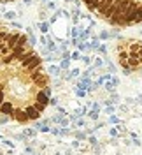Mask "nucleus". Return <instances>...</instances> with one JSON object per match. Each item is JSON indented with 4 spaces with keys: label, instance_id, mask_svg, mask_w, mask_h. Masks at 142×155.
Wrapping results in <instances>:
<instances>
[{
    "label": "nucleus",
    "instance_id": "nucleus-13",
    "mask_svg": "<svg viewBox=\"0 0 142 155\" xmlns=\"http://www.w3.org/2000/svg\"><path fill=\"white\" fill-rule=\"evenodd\" d=\"M81 76V71H79V69H72L70 67V71H68V78H70V79H76V78H79Z\"/></svg>",
    "mask_w": 142,
    "mask_h": 155
},
{
    "label": "nucleus",
    "instance_id": "nucleus-39",
    "mask_svg": "<svg viewBox=\"0 0 142 155\" xmlns=\"http://www.w3.org/2000/svg\"><path fill=\"white\" fill-rule=\"evenodd\" d=\"M133 145H135V146H140V141H139L137 137H133Z\"/></svg>",
    "mask_w": 142,
    "mask_h": 155
},
{
    "label": "nucleus",
    "instance_id": "nucleus-1",
    "mask_svg": "<svg viewBox=\"0 0 142 155\" xmlns=\"http://www.w3.org/2000/svg\"><path fill=\"white\" fill-rule=\"evenodd\" d=\"M9 118L16 120V122H19V124H27V122H30L28 116H27V113H25V109H23V107H14Z\"/></svg>",
    "mask_w": 142,
    "mask_h": 155
},
{
    "label": "nucleus",
    "instance_id": "nucleus-15",
    "mask_svg": "<svg viewBox=\"0 0 142 155\" xmlns=\"http://www.w3.org/2000/svg\"><path fill=\"white\" fill-rule=\"evenodd\" d=\"M81 62H83L84 65H91V62H93V58L90 57V55H81Z\"/></svg>",
    "mask_w": 142,
    "mask_h": 155
},
{
    "label": "nucleus",
    "instance_id": "nucleus-21",
    "mask_svg": "<svg viewBox=\"0 0 142 155\" xmlns=\"http://www.w3.org/2000/svg\"><path fill=\"white\" fill-rule=\"evenodd\" d=\"M107 122H109V124H114V125H118V124H121V122H119V118H118V116H109V118H107Z\"/></svg>",
    "mask_w": 142,
    "mask_h": 155
},
{
    "label": "nucleus",
    "instance_id": "nucleus-7",
    "mask_svg": "<svg viewBox=\"0 0 142 155\" xmlns=\"http://www.w3.org/2000/svg\"><path fill=\"white\" fill-rule=\"evenodd\" d=\"M70 62H72V60H68V58H60V60H58V67L62 69L63 72H68V71H70Z\"/></svg>",
    "mask_w": 142,
    "mask_h": 155
},
{
    "label": "nucleus",
    "instance_id": "nucleus-4",
    "mask_svg": "<svg viewBox=\"0 0 142 155\" xmlns=\"http://www.w3.org/2000/svg\"><path fill=\"white\" fill-rule=\"evenodd\" d=\"M35 102H40L44 106H49V97L46 95V92L42 88H39L37 92H35Z\"/></svg>",
    "mask_w": 142,
    "mask_h": 155
},
{
    "label": "nucleus",
    "instance_id": "nucleus-3",
    "mask_svg": "<svg viewBox=\"0 0 142 155\" xmlns=\"http://www.w3.org/2000/svg\"><path fill=\"white\" fill-rule=\"evenodd\" d=\"M12 109H14V104L11 102V101H4L2 104H0V115H5V116H11V113H12Z\"/></svg>",
    "mask_w": 142,
    "mask_h": 155
},
{
    "label": "nucleus",
    "instance_id": "nucleus-37",
    "mask_svg": "<svg viewBox=\"0 0 142 155\" xmlns=\"http://www.w3.org/2000/svg\"><path fill=\"white\" fill-rule=\"evenodd\" d=\"M33 4V0H23V5H32Z\"/></svg>",
    "mask_w": 142,
    "mask_h": 155
},
{
    "label": "nucleus",
    "instance_id": "nucleus-35",
    "mask_svg": "<svg viewBox=\"0 0 142 155\" xmlns=\"http://www.w3.org/2000/svg\"><path fill=\"white\" fill-rule=\"evenodd\" d=\"M111 136H112V137H118V130H116V129H111Z\"/></svg>",
    "mask_w": 142,
    "mask_h": 155
},
{
    "label": "nucleus",
    "instance_id": "nucleus-31",
    "mask_svg": "<svg viewBox=\"0 0 142 155\" xmlns=\"http://www.w3.org/2000/svg\"><path fill=\"white\" fill-rule=\"evenodd\" d=\"M49 104L51 106H58V99L56 97H49Z\"/></svg>",
    "mask_w": 142,
    "mask_h": 155
},
{
    "label": "nucleus",
    "instance_id": "nucleus-19",
    "mask_svg": "<svg viewBox=\"0 0 142 155\" xmlns=\"http://www.w3.org/2000/svg\"><path fill=\"white\" fill-rule=\"evenodd\" d=\"M79 30H81V28H77L76 25H74V27H70V35H72V39H77V35H79Z\"/></svg>",
    "mask_w": 142,
    "mask_h": 155
},
{
    "label": "nucleus",
    "instance_id": "nucleus-33",
    "mask_svg": "<svg viewBox=\"0 0 142 155\" xmlns=\"http://www.w3.org/2000/svg\"><path fill=\"white\" fill-rule=\"evenodd\" d=\"M60 125H62V127H68V120H67L65 116L62 118V122H60Z\"/></svg>",
    "mask_w": 142,
    "mask_h": 155
},
{
    "label": "nucleus",
    "instance_id": "nucleus-9",
    "mask_svg": "<svg viewBox=\"0 0 142 155\" xmlns=\"http://www.w3.org/2000/svg\"><path fill=\"white\" fill-rule=\"evenodd\" d=\"M98 39L104 42V41H109V39H112V34L109 32V30H102L100 34H98Z\"/></svg>",
    "mask_w": 142,
    "mask_h": 155
},
{
    "label": "nucleus",
    "instance_id": "nucleus-25",
    "mask_svg": "<svg viewBox=\"0 0 142 155\" xmlns=\"http://www.w3.org/2000/svg\"><path fill=\"white\" fill-rule=\"evenodd\" d=\"M105 113H107V115H112L114 111H116V107H114V104L112 106H105V109H104Z\"/></svg>",
    "mask_w": 142,
    "mask_h": 155
},
{
    "label": "nucleus",
    "instance_id": "nucleus-23",
    "mask_svg": "<svg viewBox=\"0 0 142 155\" xmlns=\"http://www.w3.org/2000/svg\"><path fill=\"white\" fill-rule=\"evenodd\" d=\"M74 90H76V95L77 97H86V94H88L86 90H81V88H74Z\"/></svg>",
    "mask_w": 142,
    "mask_h": 155
},
{
    "label": "nucleus",
    "instance_id": "nucleus-41",
    "mask_svg": "<svg viewBox=\"0 0 142 155\" xmlns=\"http://www.w3.org/2000/svg\"><path fill=\"white\" fill-rule=\"evenodd\" d=\"M67 4H72V2H74V0H65Z\"/></svg>",
    "mask_w": 142,
    "mask_h": 155
},
{
    "label": "nucleus",
    "instance_id": "nucleus-14",
    "mask_svg": "<svg viewBox=\"0 0 142 155\" xmlns=\"http://www.w3.org/2000/svg\"><path fill=\"white\" fill-rule=\"evenodd\" d=\"M95 53H98V55H107V44H105V42H100V46L96 48Z\"/></svg>",
    "mask_w": 142,
    "mask_h": 155
},
{
    "label": "nucleus",
    "instance_id": "nucleus-11",
    "mask_svg": "<svg viewBox=\"0 0 142 155\" xmlns=\"http://www.w3.org/2000/svg\"><path fill=\"white\" fill-rule=\"evenodd\" d=\"M91 64H93V67L96 69V71H98V69H104V58H95L93 57V62H91Z\"/></svg>",
    "mask_w": 142,
    "mask_h": 155
},
{
    "label": "nucleus",
    "instance_id": "nucleus-30",
    "mask_svg": "<svg viewBox=\"0 0 142 155\" xmlns=\"http://www.w3.org/2000/svg\"><path fill=\"white\" fill-rule=\"evenodd\" d=\"M132 72H133V69H130V67H123V74H125V76H132Z\"/></svg>",
    "mask_w": 142,
    "mask_h": 155
},
{
    "label": "nucleus",
    "instance_id": "nucleus-8",
    "mask_svg": "<svg viewBox=\"0 0 142 155\" xmlns=\"http://www.w3.org/2000/svg\"><path fill=\"white\" fill-rule=\"evenodd\" d=\"M37 28L40 30V34H49L51 25H49V21H37Z\"/></svg>",
    "mask_w": 142,
    "mask_h": 155
},
{
    "label": "nucleus",
    "instance_id": "nucleus-29",
    "mask_svg": "<svg viewBox=\"0 0 142 155\" xmlns=\"http://www.w3.org/2000/svg\"><path fill=\"white\" fill-rule=\"evenodd\" d=\"M11 27H14V28H23V25H21V23H18V21H16V19H12V21H11Z\"/></svg>",
    "mask_w": 142,
    "mask_h": 155
},
{
    "label": "nucleus",
    "instance_id": "nucleus-12",
    "mask_svg": "<svg viewBox=\"0 0 142 155\" xmlns=\"http://www.w3.org/2000/svg\"><path fill=\"white\" fill-rule=\"evenodd\" d=\"M86 115L90 116L93 122H96V120H98V116H100V111H98V109H90V113H86Z\"/></svg>",
    "mask_w": 142,
    "mask_h": 155
},
{
    "label": "nucleus",
    "instance_id": "nucleus-27",
    "mask_svg": "<svg viewBox=\"0 0 142 155\" xmlns=\"http://www.w3.org/2000/svg\"><path fill=\"white\" fill-rule=\"evenodd\" d=\"M116 130H118V132H121V134H126V129H125V125H121V124H118V125H116Z\"/></svg>",
    "mask_w": 142,
    "mask_h": 155
},
{
    "label": "nucleus",
    "instance_id": "nucleus-34",
    "mask_svg": "<svg viewBox=\"0 0 142 155\" xmlns=\"http://www.w3.org/2000/svg\"><path fill=\"white\" fill-rule=\"evenodd\" d=\"M5 101V90H0V104Z\"/></svg>",
    "mask_w": 142,
    "mask_h": 155
},
{
    "label": "nucleus",
    "instance_id": "nucleus-24",
    "mask_svg": "<svg viewBox=\"0 0 142 155\" xmlns=\"http://www.w3.org/2000/svg\"><path fill=\"white\" fill-rule=\"evenodd\" d=\"M74 136H76L77 141H84V139H86V134H84V132H76Z\"/></svg>",
    "mask_w": 142,
    "mask_h": 155
},
{
    "label": "nucleus",
    "instance_id": "nucleus-22",
    "mask_svg": "<svg viewBox=\"0 0 142 155\" xmlns=\"http://www.w3.org/2000/svg\"><path fill=\"white\" fill-rule=\"evenodd\" d=\"M81 55H83V53H79V51H74V53H70V60H81Z\"/></svg>",
    "mask_w": 142,
    "mask_h": 155
},
{
    "label": "nucleus",
    "instance_id": "nucleus-38",
    "mask_svg": "<svg viewBox=\"0 0 142 155\" xmlns=\"http://www.w3.org/2000/svg\"><path fill=\"white\" fill-rule=\"evenodd\" d=\"M4 145L11 146V148H12V146H14V145H12V141H7V139H4Z\"/></svg>",
    "mask_w": 142,
    "mask_h": 155
},
{
    "label": "nucleus",
    "instance_id": "nucleus-28",
    "mask_svg": "<svg viewBox=\"0 0 142 155\" xmlns=\"http://www.w3.org/2000/svg\"><path fill=\"white\" fill-rule=\"evenodd\" d=\"M88 141H90V145H91V146H98V141H96V137H95V136L88 137Z\"/></svg>",
    "mask_w": 142,
    "mask_h": 155
},
{
    "label": "nucleus",
    "instance_id": "nucleus-6",
    "mask_svg": "<svg viewBox=\"0 0 142 155\" xmlns=\"http://www.w3.org/2000/svg\"><path fill=\"white\" fill-rule=\"evenodd\" d=\"M62 72H63V71L58 67V65H53V64H51V65L47 67V74H49L51 78H60L62 76Z\"/></svg>",
    "mask_w": 142,
    "mask_h": 155
},
{
    "label": "nucleus",
    "instance_id": "nucleus-32",
    "mask_svg": "<svg viewBox=\"0 0 142 155\" xmlns=\"http://www.w3.org/2000/svg\"><path fill=\"white\" fill-rule=\"evenodd\" d=\"M49 132H51V134L60 136V129H58V127H51V129H49Z\"/></svg>",
    "mask_w": 142,
    "mask_h": 155
},
{
    "label": "nucleus",
    "instance_id": "nucleus-10",
    "mask_svg": "<svg viewBox=\"0 0 142 155\" xmlns=\"http://www.w3.org/2000/svg\"><path fill=\"white\" fill-rule=\"evenodd\" d=\"M4 18L9 19V21H12V19L18 18V12H16V11H5V12H4Z\"/></svg>",
    "mask_w": 142,
    "mask_h": 155
},
{
    "label": "nucleus",
    "instance_id": "nucleus-40",
    "mask_svg": "<svg viewBox=\"0 0 142 155\" xmlns=\"http://www.w3.org/2000/svg\"><path fill=\"white\" fill-rule=\"evenodd\" d=\"M39 2H40V4H46V2H49V0H39Z\"/></svg>",
    "mask_w": 142,
    "mask_h": 155
},
{
    "label": "nucleus",
    "instance_id": "nucleus-16",
    "mask_svg": "<svg viewBox=\"0 0 142 155\" xmlns=\"http://www.w3.org/2000/svg\"><path fill=\"white\" fill-rule=\"evenodd\" d=\"M23 136H27V137H33V136H37V129H25Z\"/></svg>",
    "mask_w": 142,
    "mask_h": 155
},
{
    "label": "nucleus",
    "instance_id": "nucleus-20",
    "mask_svg": "<svg viewBox=\"0 0 142 155\" xmlns=\"http://www.w3.org/2000/svg\"><path fill=\"white\" fill-rule=\"evenodd\" d=\"M39 21H47V11L40 9V12H39Z\"/></svg>",
    "mask_w": 142,
    "mask_h": 155
},
{
    "label": "nucleus",
    "instance_id": "nucleus-26",
    "mask_svg": "<svg viewBox=\"0 0 142 155\" xmlns=\"http://www.w3.org/2000/svg\"><path fill=\"white\" fill-rule=\"evenodd\" d=\"M42 90L46 92V95H47V97H51V94H53V88H51V85H46V87L42 88Z\"/></svg>",
    "mask_w": 142,
    "mask_h": 155
},
{
    "label": "nucleus",
    "instance_id": "nucleus-5",
    "mask_svg": "<svg viewBox=\"0 0 142 155\" xmlns=\"http://www.w3.org/2000/svg\"><path fill=\"white\" fill-rule=\"evenodd\" d=\"M25 113H27V116H28V120H39V118H40V115H42V113H39V111L32 106V104L25 107Z\"/></svg>",
    "mask_w": 142,
    "mask_h": 155
},
{
    "label": "nucleus",
    "instance_id": "nucleus-2",
    "mask_svg": "<svg viewBox=\"0 0 142 155\" xmlns=\"http://www.w3.org/2000/svg\"><path fill=\"white\" fill-rule=\"evenodd\" d=\"M32 83H33L37 88H44L46 85H49V83H51V76H49L47 72H42V74H39V76L32 81Z\"/></svg>",
    "mask_w": 142,
    "mask_h": 155
},
{
    "label": "nucleus",
    "instance_id": "nucleus-17",
    "mask_svg": "<svg viewBox=\"0 0 142 155\" xmlns=\"http://www.w3.org/2000/svg\"><path fill=\"white\" fill-rule=\"evenodd\" d=\"M44 7H46L47 11H56V4H55L53 0H49V2H46V4H44Z\"/></svg>",
    "mask_w": 142,
    "mask_h": 155
},
{
    "label": "nucleus",
    "instance_id": "nucleus-18",
    "mask_svg": "<svg viewBox=\"0 0 142 155\" xmlns=\"http://www.w3.org/2000/svg\"><path fill=\"white\" fill-rule=\"evenodd\" d=\"M32 106L35 107V109H37L39 113H44V109H46V107H47V106H44V104H40V102H33Z\"/></svg>",
    "mask_w": 142,
    "mask_h": 155
},
{
    "label": "nucleus",
    "instance_id": "nucleus-36",
    "mask_svg": "<svg viewBox=\"0 0 142 155\" xmlns=\"http://www.w3.org/2000/svg\"><path fill=\"white\" fill-rule=\"evenodd\" d=\"M76 124H77L79 127H84V120H79V118H77V120H76Z\"/></svg>",
    "mask_w": 142,
    "mask_h": 155
}]
</instances>
